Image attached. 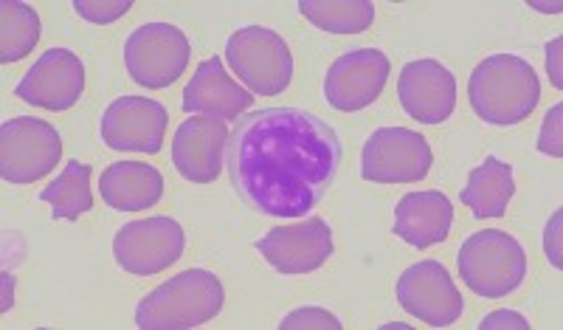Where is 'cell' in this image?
<instances>
[{
  "label": "cell",
  "instance_id": "6da1fadb",
  "mask_svg": "<svg viewBox=\"0 0 563 330\" xmlns=\"http://www.w3.org/2000/svg\"><path fill=\"white\" fill-rule=\"evenodd\" d=\"M231 187L268 218L313 212L341 167L335 130L301 108H263L243 117L229 139Z\"/></svg>",
  "mask_w": 563,
  "mask_h": 330
},
{
  "label": "cell",
  "instance_id": "7a4b0ae2",
  "mask_svg": "<svg viewBox=\"0 0 563 330\" xmlns=\"http://www.w3.org/2000/svg\"><path fill=\"white\" fill-rule=\"evenodd\" d=\"M467 99L476 117L496 128L530 119L541 99V82L527 59L516 54H490L467 79Z\"/></svg>",
  "mask_w": 563,
  "mask_h": 330
},
{
  "label": "cell",
  "instance_id": "3957f363",
  "mask_svg": "<svg viewBox=\"0 0 563 330\" xmlns=\"http://www.w3.org/2000/svg\"><path fill=\"white\" fill-rule=\"evenodd\" d=\"M223 283L206 268H186L175 274L135 308V328L189 330L211 322L223 311Z\"/></svg>",
  "mask_w": 563,
  "mask_h": 330
},
{
  "label": "cell",
  "instance_id": "277c9868",
  "mask_svg": "<svg viewBox=\"0 0 563 330\" xmlns=\"http://www.w3.org/2000/svg\"><path fill=\"white\" fill-rule=\"evenodd\" d=\"M460 274L476 297L505 299L527 279V254L512 234L501 229L474 232L460 249Z\"/></svg>",
  "mask_w": 563,
  "mask_h": 330
},
{
  "label": "cell",
  "instance_id": "5b68a950",
  "mask_svg": "<svg viewBox=\"0 0 563 330\" xmlns=\"http://www.w3.org/2000/svg\"><path fill=\"white\" fill-rule=\"evenodd\" d=\"M225 63L251 94L279 97L294 79V54L279 32L265 26L238 29L225 40Z\"/></svg>",
  "mask_w": 563,
  "mask_h": 330
},
{
  "label": "cell",
  "instance_id": "8992f818",
  "mask_svg": "<svg viewBox=\"0 0 563 330\" xmlns=\"http://www.w3.org/2000/svg\"><path fill=\"white\" fill-rule=\"evenodd\" d=\"M192 59L186 34L173 23H144L124 43V68L141 88H169Z\"/></svg>",
  "mask_w": 563,
  "mask_h": 330
},
{
  "label": "cell",
  "instance_id": "52a82bcc",
  "mask_svg": "<svg viewBox=\"0 0 563 330\" xmlns=\"http://www.w3.org/2000/svg\"><path fill=\"white\" fill-rule=\"evenodd\" d=\"M63 156L57 128L37 117H14L0 124V175L7 184H34Z\"/></svg>",
  "mask_w": 563,
  "mask_h": 330
},
{
  "label": "cell",
  "instance_id": "ba28073f",
  "mask_svg": "<svg viewBox=\"0 0 563 330\" xmlns=\"http://www.w3.org/2000/svg\"><path fill=\"white\" fill-rule=\"evenodd\" d=\"M434 153L422 133L409 128H380L364 144L361 175L372 184H417L431 173Z\"/></svg>",
  "mask_w": 563,
  "mask_h": 330
},
{
  "label": "cell",
  "instance_id": "9c48e42d",
  "mask_svg": "<svg viewBox=\"0 0 563 330\" xmlns=\"http://www.w3.org/2000/svg\"><path fill=\"white\" fill-rule=\"evenodd\" d=\"M186 249V234L178 220L155 215L124 223L113 238V257L119 268L133 277H153L178 263Z\"/></svg>",
  "mask_w": 563,
  "mask_h": 330
},
{
  "label": "cell",
  "instance_id": "30bf717a",
  "mask_svg": "<svg viewBox=\"0 0 563 330\" xmlns=\"http://www.w3.org/2000/svg\"><path fill=\"white\" fill-rule=\"evenodd\" d=\"M397 302L431 328H451L465 311V299L440 260H420L397 279Z\"/></svg>",
  "mask_w": 563,
  "mask_h": 330
},
{
  "label": "cell",
  "instance_id": "8fae6325",
  "mask_svg": "<svg viewBox=\"0 0 563 330\" xmlns=\"http://www.w3.org/2000/svg\"><path fill=\"white\" fill-rule=\"evenodd\" d=\"M169 113L167 108L147 97H119L108 105L99 122L102 144L119 153L155 156L164 147Z\"/></svg>",
  "mask_w": 563,
  "mask_h": 330
},
{
  "label": "cell",
  "instance_id": "7c38bea8",
  "mask_svg": "<svg viewBox=\"0 0 563 330\" xmlns=\"http://www.w3.org/2000/svg\"><path fill=\"white\" fill-rule=\"evenodd\" d=\"M389 72V57L380 48H355L341 54L324 77L327 102L341 113L369 108L384 94Z\"/></svg>",
  "mask_w": 563,
  "mask_h": 330
},
{
  "label": "cell",
  "instance_id": "4fadbf2b",
  "mask_svg": "<svg viewBox=\"0 0 563 330\" xmlns=\"http://www.w3.org/2000/svg\"><path fill=\"white\" fill-rule=\"evenodd\" d=\"M279 274H310L333 257V232L324 218H308L290 227H274L254 243Z\"/></svg>",
  "mask_w": 563,
  "mask_h": 330
},
{
  "label": "cell",
  "instance_id": "5bb4252c",
  "mask_svg": "<svg viewBox=\"0 0 563 330\" xmlns=\"http://www.w3.org/2000/svg\"><path fill=\"white\" fill-rule=\"evenodd\" d=\"M85 91V65L70 48H48L20 79L14 94L45 110H68Z\"/></svg>",
  "mask_w": 563,
  "mask_h": 330
},
{
  "label": "cell",
  "instance_id": "9a60e30c",
  "mask_svg": "<svg viewBox=\"0 0 563 330\" xmlns=\"http://www.w3.org/2000/svg\"><path fill=\"white\" fill-rule=\"evenodd\" d=\"M397 99L415 122H449L456 108V77L437 59H415L400 72Z\"/></svg>",
  "mask_w": 563,
  "mask_h": 330
},
{
  "label": "cell",
  "instance_id": "2e32d148",
  "mask_svg": "<svg viewBox=\"0 0 563 330\" xmlns=\"http://www.w3.org/2000/svg\"><path fill=\"white\" fill-rule=\"evenodd\" d=\"M229 128L220 119L189 117L180 122L173 139V164L180 178L192 184H211L223 169Z\"/></svg>",
  "mask_w": 563,
  "mask_h": 330
},
{
  "label": "cell",
  "instance_id": "e0dca14e",
  "mask_svg": "<svg viewBox=\"0 0 563 330\" xmlns=\"http://www.w3.org/2000/svg\"><path fill=\"white\" fill-rule=\"evenodd\" d=\"M251 105H254V94L240 88L225 74L220 57L203 59L184 88L186 113H203V117L220 119V122H238Z\"/></svg>",
  "mask_w": 563,
  "mask_h": 330
},
{
  "label": "cell",
  "instance_id": "ac0fdd59",
  "mask_svg": "<svg viewBox=\"0 0 563 330\" xmlns=\"http://www.w3.org/2000/svg\"><path fill=\"white\" fill-rule=\"evenodd\" d=\"M454 204L440 189L406 193L395 207V234L415 249H431L449 240Z\"/></svg>",
  "mask_w": 563,
  "mask_h": 330
},
{
  "label": "cell",
  "instance_id": "d6986e66",
  "mask_svg": "<svg viewBox=\"0 0 563 330\" xmlns=\"http://www.w3.org/2000/svg\"><path fill=\"white\" fill-rule=\"evenodd\" d=\"M102 201L115 212H144L164 195V175L144 162H115L99 178Z\"/></svg>",
  "mask_w": 563,
  "mask_h": 330
},
{
  "label": "cell",
  "instance_id": "ffe728a7",
  "mask_svg": "<svg viewBox=\"0 0 563 330\" xmlns=\"http://www.w3.org/2000/svg\"><path fill=\"white\" fill-rule=\"evenodd\" d=\"M516 193L512 182V167L496 156H487L479 167L471 169L467 175V187L462 189L460 198L474 218H505L507 204Z\"/></svg>",
  "mask_w": 563,
  "mask_h": 330
},
{
  "label": "cell",
  "instance_id": "44dd1931",
  "mask_svg": "<svg viewBox=\"0 0 563 330\" xmlns=\"http://www.w3.org/2000/svg\"><path fill=\"white\" fill-rule=\"evenodd\" d=\"M299 12L330 34H361L375 20L372 0H299Z\"/></svg>",
  "mask_w": 563,
  "mask_h": 330
},
{
  "label": "cell",
  "instance_id": "7402d4cb",
  "mask_svg": "<svg viewBox=\"0 0 563 330\" xmlns=\"http://www.w3.org/2000/svg\"><path fill=\"white\" fill-rule=\"evenodd\" d=\"M90 175L93 167L82 162H68L57 182H52L37 195L40 201L52 204L54 218L79 220V215L90 212L93 207V193H90Z\"/></svg>",
  "mask_w": 563,
  "mask_h": 330
},
{
  "label": "cell",
  "instance_id": "603a6c76",
  "mask_svg": "<svg viewBox=\"0 0 563 330\" xmlns=\"http://www.w3.org/2000/svg\"><path fill=\"white\" fill-rule=\"evenodd\" d=\"M40 40V18L29 3H0V63H18L34 52Z\"/></svg>",
  "mask_w": 563,
  "mask_h": 330
},
{
  "label": "cell",
  "instance_id": "cb8c5ba5",
  "mask_svg": "<svg viewBox=\"0 0 563 330\" xmlns=\"http://www.w3.org/2000/svg\"><path fill=\"white\" fill-rule=\"evenodd\" d=\"M74 9H77L79 18L108 26L133 9V0H74Z\"/></svg>",
  "mask_w": 563,
  "mask_h": 330
},
{
  "label": "cell",
  "instance_id": "d4e9b609",
  "mask_svg": "<svg viewBox=\"0 0 563 330\" xmlns=\"http://www.w3.org/2000/svg\"><path fill=\"white\" fill-rule=\"evenodd\" d=\"M305 330V328H319V330H341L344 324H341L339 317H333L330 311H324V308H299V311L288 314V317L282 319L279 330Z\"/></svg>",
  "mask_w": 563,
  "mask_h": 330
},
{
  "label": "cell",
  "instance_id": "484cf974",
  "mask_svg": "<svg viewBox=\"0 0 563 330\" xmlns=\"http://www.w3.org/2000/svg\"><path fill=\"white\" fill-rule=\"evenodd\" d=\"M561 117H563V105H555V108L547 113L544 124H541V133H538V150H541V153H547V156H552V158L563 156Z\"/></svg>",
  "mask_w": 563,
  "mask_h": 330
},
{
  "label": "cell",
  "instance_id": "4316f807",
  "mask_svg": "<svg viewBox=\"0 0 563 330\" xmlns=\"http://www.w3.org/2000/svg\"><path fill=\"white\" fill-rule=\"evenodd\" d=\"M561 223H563V212L558 209V212L552 215L550 223H547V234H544L547 257H550V263L555 268L563 266V260H561Z\"/></svg>",
  "mask_w": 563,
  "mask_h": 330
},
{
  "label": "cell",
  "instance_id": "83f0119b",
  "mask_svg": "<svg viewBox=\"0 0 563 330\" xmlns=\"http://www.w3.org/2000/svg\"><path fill=\"white\" fill-rule=\"evenodd\" d=\"M482 330H493V328H516V330H530V322H527L521 314L516 311H496L490 317H485L479 322Z\"/></svg>",
  "mask_w": 563,
  "mask_h": 330
},
{
  "label": "cell",
  "instance_id": "f1b7e54d",
  "mask_svg": "<svg viewBox=\"0 0 563 330\" xmlns=\"http://www.w3.org/2000/svg\"><path fill=\"white\" fill-rule=\"evenodd\" d=\"M561 46L563 40L555 37L552 43H547V72H550V79L555 88H561L563 79H561Z\"/></svg>",
  "mask_w": 563,
  "mask_h": 330
}]
</instances>
